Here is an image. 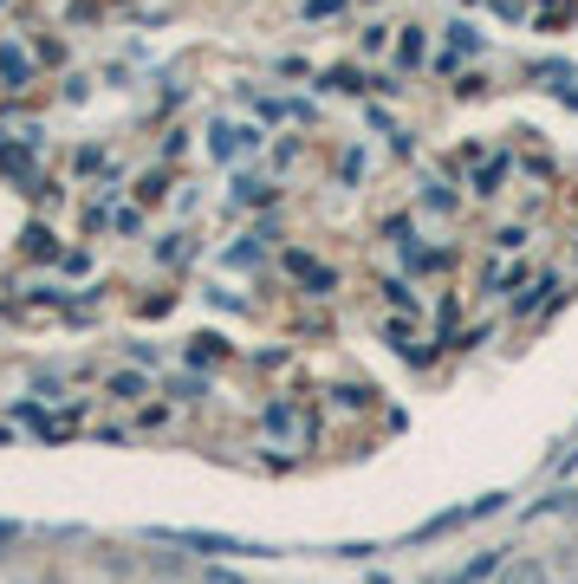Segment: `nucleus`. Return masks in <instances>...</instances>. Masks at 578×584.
Wrapping results in <instances>:
<instances>
[{"mask_svg":"<svg viewBox=\"0 0 578 584\" xmlns=\"http://www.w3.org/2000/svg\"><path fill=\"white\" fill-rule=\"evenodd\" d=\"M156 540L195 545V552H273V545H247V540H228V533H189V526H156Z\"/></svg>","mask_w":578,"mask_h":584,"instance_id":"1","label":"nucleus"},{"mask_svg":"<svg viewBox=\"0 0 578 584\" xmlns=\"http://www.w3.org/2000/svg\"><path fill=\"white\" fill-rule=\"evenodd\" d=\"M501 584H552V572H546V558H507Z\"/></svg>","mask_w":578,"mask_h":584,"instance_id":"2","label":"nucleus"},{"mask_svg":"<svg viewBox=\"0 0 578 584\" xmlns=\"http://www.w3.org/2000/svg\"><path fill=\"white\" fill-rule=\"evenodd\" d=\"M507 552H481V558H468L462 572H455V584H481V578H501Z\"/></svg>","mask_w":578,"mask_h":584,"instance_id":"3","label":"nucleus"},{"mask_svg":"<svg viewBox=\"0 0 578 584\" xmlns=\"http://www.w3.org/2000/svg\"><path fill=\"white\" fill-rule=\"evenodd\" d=\"M0 85H27V59L13 46H0Z\"/></svg>","mask_w":578,"mask_h":584,"instance_id":"4","label":"nucleus"},{"mask_svg":"<svg viewBox=\"0 0 578 584\" xmlns=\"http://www.w3.org/2000/svg\"><path fill=\"white\" fill-rule=\"evenodd\" d=\"M396 59H403V66H417V59H423V27H410V33L396 39Z\"/></svg>","mask_w":578,"mask_h":584,"instance_id":"5","label":"nucleus"},{"mask_svg":"<svg viewBox=\"0 0 578 584\" xmlns=\"http://www.w3.org/2000/svg\"><path fill=\"white\" fill-rule=\"evenodd\" d=\"M449 39H455V52H481V33H474V27H462V20L449 27Z\"/></svg>","mask_w":578,"mask_h":584,"instance_id":"6","label":"nucleus"},{"mask_svg":"<svg viewBox=\"0 0 578 584\" xmlns=\"http://www.w3.org/2000/svg\"><path fill=\"white\" fill-rule=\"evenodd\" d=\"M215 345H222V338H195V345H189V364H208V357H215Z\"/></svg>","mask_w":578,"mask_h":584,"instance_id":"7","label":"nucleus"},{"mask_svg":"<svg viewBox=\"0 0 578 584\" xmlns=\"http://www.w3.org/2000/svg\"><path fill=\"white\" fill-rule=\"evenodd\" d=\"M202 584H241V578H234V572H222V565H208V572H202Z\"/></svg>","mask_w":578,"mask_h":584,"instance_id":"8","label":"nucleus"},{"mask_svg":"<svg viewBox=\"0 0 578 584\" xmlns=\"http://www.w3.org/2000/svg\"><path fill=\"white\" fill-rule=\"evenodd\" d=\"M20 540V526H13V519H0V545H13Z\"/></svg>","mask_w":578,"mask_h":584,"instance_id":"9","label":"nucleus"},{"mask_svg":"<svg viewBox=\"0 0 578 584\" xmlns=\"http://www.w3.org/2000/svg\"><path fill=\"white\" fill-rule=\"evenodd\" d=\"M572 513H578V501H572Z\"/></svg>","mask_w":578,"mask_h":584,"instance_id":"10","label":"nucleus"}]
</instances>
